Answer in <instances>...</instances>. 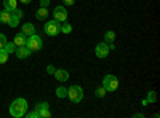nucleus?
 I'll list each match as a JSON object with an SVG mask.
<instances>
[{"label":"nucleus","instance_id":"nucleus-1","mask_svg":"<svg viewBox=\"0 0 160 118\" xmlns=\"http://www.w3.org/2000/svg\"><path fill=\"white\" fill-rule=\"evenodd\" d=\"M28 112V101L22 99V97H18L11 102L10 106V115L15 116V118H22Z\"/></svg>","mask_w":160,"mask_h":118},{"label":"nucleus","instance_id":"nucleus-2","mask_svg":"<svg viewBox=\"0 0 160 118\" xmlns=\"http://www.w3.org/2000/svg\"><path fill=\"white\" fill-rule=\"evenodd\" d=\"M26 46H28L31 51H38V50H42V46H43V40H42V37L37 35V34L29 35L28 42H26Z\"/></svg>","mask_w":160,"mask_h":118},{"label":"nucleus","instance_id":"nucleus-3","mask_svg":"<svg viewBox=\"0 0 160 118\" xmlns=\"http://www.w3.org/2000/svg\"><path fill=\"white\" fill-rule=\"evenodd\" d=\"M102 86L108 93H112V91H115L118 88V78L115 75H106L102 78Z\"/></svg>","mask_w":160,"mask_h":118},{"label":"nucleus","instance_id":"nucleus-4","mask_svg":"<svg viewBox=\"0 0 160 118\" xmlns=\"http://www.w3.org/2000/svg\"><path fill=\"white\" fill-rule=\"evenodd\" d=\"M68 97H69L74 104L80 102V101L83 99V89H82V86H77V85L71 86V88L68 89Z\"/></svg>","mask_w":160,"mask_h":118},{"label":"nucleus","instance_id":"nucleus-5","mask_svg":"<svg viewBox=\"0 0 160 118\" xmlns=\"http://www.w3.org/2000/svg\"><path fill=\"white\" fill-rule=\"evenodd\" d=\"M45 34L50 35V37H56L59 32H61V24L56 21V19H51L45 24V27H43Z\"/></svg>","mask_w":160,"mask_h":118},{"label":"nucleus","instance_id":"nucleus-6","mask_svg":"<svg viewBox=\"0 0 160 118\" xmlns=\"http://www.w3.org/2000/svg\"><path fill=\"white\" fill-rule=\"evenodd\" d=\"M22 16H24V13H22V10H19V8H16L15 11H11V16H10L8 26H10V27H18L19 19H21Z\"/></svg>","mask_w":160,"mask_h":118},{"label":"nucleus","instance_id":"nucleus-7","mask_svg":"<svg viewBox=\"0 0 160 118\" xmlns=\"http://www.w3.org/2000/svg\"><path fill=\"white\" fill-rule=\"evenodd\" d=\"M53 16H55V19L58 22H64L66 19H68V10H66L64 7H56L55 10H53Z\"/></svg>","mask_w":160,"mask_h":118},{"label":"nucleus","instance_id":"nucleus-8","mask_svg":"<svg viewBox=\"0 0 160 118\" xmlns=\"http://www.w3.org/2000/svg\"><path fill=\"white\" fill-rule=\"evenodd\" d=\"M109 51H111V50H109V45L106 43V42H104V43H98V45H96V48H95L96 56H98V58H101V59H104L106 56H108V54H109Z\"/></svg>","mask_w":160,"mask_h":118},{"label":"nucleus","instance_id":"nucleus-9","mask_svg":"<svg viewBox=\"0 0 160 118\" xmlns=\"http://www.w3.org/2000/svg\"><path fill=\"white\" fill-rule=\"evenodd\" d=\"M48 104L47 102H40L38 106L35 107V110L38 112V118H48L51 113H50V110H48Z\"/></svg>","mask_w":160,"mask_h":118},{"label":"nucleus","instance_id":"nucleus-10","mask_svg":"<svg viewBox=\"0 0 160 118\" xmlns=\"http://www.w3.org/2000/svg\"><path fill=\"white\" fill-rule=\"evenodd\" d=\"M31 53L32 51L26 46V45H22V46H16V56L19 58V59H26V58H29L31 56Z\"/></svg>","mask_w":160,"mask_h":118},{"label":"nucleus","instance_id":"nucleus-11","mask_svg":"<svg viewBox=\"0 0 160 118\" xmlns=\"http://www.w3.org/2000/svg\"><path fill=\"white\" fill-rule=\"evenodd\" d=\"M53 75H55V78H56L58 82H61V83L62 82H68V78H69V72L64 70V69H56Z\"/></svg>","mask_w":160,"mask_h":118},{"label":"nucleus","instance_id":"nucleus-12","mask_svg":"<svg viewBox=\"0 0 160 118\" xmlns=\"http://www.w3.org/2000/svg\"><path fill=\"white\" fill-rule=\"evenodd\" d=\"M26 42H28V35H24L22 32L16 34L15 38H13V43H15L16 46H22V45H26Z\"/></svg>","mask_w":160,"mask_h":118},{"label":"nucleus","instance_id":"nucleus-13","mask_svg":"<svg viewBox=\"0 0 160 118\" xmlns=\"http://www.w3.org/2000/svg\"><path fill=\"white\" fill-rule=\"evenodd\" d=\"M22 34L24 35H32V34H35V27H34V24H31V22H26V24H22Z\"/></svg>","mask_w":160,"mask_h":118},{"label":"nucleus","instance_id":"nucleus-14","mask_svg":"<svg viewBox=\"0 0 160 118\" xmlns=\"http://www.w3.org/2000/svg\"><path fill=\"white\" fill-rule=\"evenodd\" d=\"M47 18H48V8L40 7V8L37 10V19H38V21H45Z\"/></svg>","mask_w":160,"mask_h":118},{"label":"nucleus","instance_id":"nucleus-15","mask_svg":"<svg viewBox=\"0 0 160 118\" xmlns=\"http://www.w3.org/2000/svg\"><path fill=\"white\" fill-rule=\"evenodd\" d=\"M16 3H18L16 0H3V7H5V10H8V11H15V10L18 8Z\"/></svg>","mask_w":160,"mask_h":118},{"label":"nucleus","instance_id":"nucleus-16","mask_svg":"<svg viewBox=\"0 0 160 118\" xmlns=\"http://www.w3.org/2000/svg\"><path fill=\"white\" fill-rule=\"evenodd\" d=\"M10 16H11V11H8V10H2L0 11V22H3V24H8L10 22Z\"/></svg>","mask_w":160,"mask_h":118},{"label":"nucleus","instance_id":"nucleus-17","mask_svg":"<svg viewBox=\"0 0 160 118\" xmlns=\"http://www.w3.org/2000/svg\"><path fill=\"white\" fill-rule=\"evenodd\" d=\"M114 40H115V32L114 31H108V32H106L104 34V42L106 43H114Z\"/></svg>","mask_w":160,"mask_h":118},{"label":"nucleus","instance_id":"nucleus-18","mask_svg":"<svg viewBox=\"0 0 160 118\" xmlns=\"http://www.w3.org/2000/svg\"><path fill=\"white\" fill-rule=\"evenodd\" d=\"M3 50L7 51L8 54H11V53H15V51H16V45L13 43V42H7L5 46H3Z\"/></svg>","mask_w":160,"mask_h":118},{"label":"nucleus","instance_id":"nucleus-19","mask_svg":"<svg viewBox=\"0 0 160 118\" xmlns=\"http://www.w3.org/2000/svg\"><path fill=\"white\" fill-rule=\"evenodd\" d=\"M56 96H58L59 99L68 97V89H66L64 86H58V88H56Z\"/></svg>","mask_w":160,"mask_h":118},{"label":"nucleus","instance_id":"nucleus-20","mask_svg":"<svg viewBox=\"0 0 160 118\" xmlns=\"http://www.w3.org/2000/svg\"><path fill=\"white\" fill-rule=\"evenodd\" d=\"M61 32H62V34H71V32H72V26L64 21V24H61Z\"/></svg>","mask_w":160,"mask_h":118},{"label":"nucleus","instance_id":"nucleus-21","mask_svg":"<svg viewBox=\"0 0 160 118\" xmlns=\"http://www.w3.org/2000/svg\"><path fill=\"white\" fill-rule=\"evenodd\" d=\"M8 56H10V54L7 53V51H5L3 48L0 50V64H5V62L8 61Z\"/></svg>","mask_w":160,"mask_h":118},{"label":"nucleus","instance_id":"nucleus-22","mask_svg":"<svg viewBox=\"0 0 160 118\" xmlns=\"http://www.w3.org/2000/svg\"><path fill=\"white\" fill-rule=\"evenodd\" d=\"M106 93H108V91L104 89V86H101V88H98V89L95 91V94H96L98 97H104V96H106Z\"/></svg>","mask_w":160,"mask_h":118},{"label":"nucleus","instance_id":"nucleus-23","mask_svg":"<svg viewBox=\"0 0 160 118\" xmlns=\"http://www.w3.org/2000/svg\"><path fill=\"white\" fill-rule=\"evenodd\" d=\"M157 101V96L154 91H149V96H148V102H155Z\"/></svg>","mask_w":160,"mask_h":118},{"label":"nucleus","instance_id":"nucleus-24","mask_svg":"<svg viewBox=\"0 0 160 118\" xmlns=\"http://www.w3.org/2000/svg\"><path fill=\"white\" fill-rule=\"evenodd\" d=\"M24 116H28V118H38V112L34 110V112H26Z\"/></svg>","mask_w":160,"mask_h":118},{"label":"nucleus","instance_id":"nucleus-25","mask_svg":"<svg viewBox=\"0 0 160 118\" xmlns=\"http://www.w3.org/2000/svg\"><path fill=\"white\" fill-rule=\"evenodd\" d=\"M5 43H7V37H5L3 34H0V50L5 46Z\"/></svg>","mask_w":160,"mask_h":118},{"label":"nucleus","instance_id":"nucleus-26","mask_svg":"<svg viewBox=\"0 0 160 118\" xmlns=\"http://www.w3.org/2000/svg\"><path fill=\"white\" fill-rule=\"evenodd\" d=\"M55 70H56V69H55V65H51V64L47 67V72H48V73H55Z\"/></svg>","mask_w":160,"mask_h":118},{"label":"nucleus","instance_id":"nucleus-27","mask_svg":"<svg viewBox=\"0 0 160 118\" xmlns=\"http://www.w3.org/2000/svg\"><path fill=\"white\" fill-rule=\"evenodd\" d=\"M48 5H50V0H40V7H45L47 8Z\"/></svg>","mask_w":160,"mask_h":118},{"label":"nucleus","instance_id":"nucleus-28","mask_svg":"<svg viewBox=\"0 0 160 118\" xmlns=\"http://www.w3.org/2000/svg\"><path fill=\"white\" fill-rule=\"evenodd\" d=\"M62 2H64V5H74L75 0H62Z\"/></svg>","mask_w":160,"mask_h":118},{"label":"nucleus","instance_id":"nucleus-29","mask_svg":"<svg viewBox=\"0 0 160 118\" xmlns=\"http://www.w3.org/2000/svg\"><path fill=\"white\" fill-rule=\"evenodd\" d=\"M19 2H22V3H29L31 0H19Z\"/></svg>","mask_w":160,"mask_h":118}]
</instances>
